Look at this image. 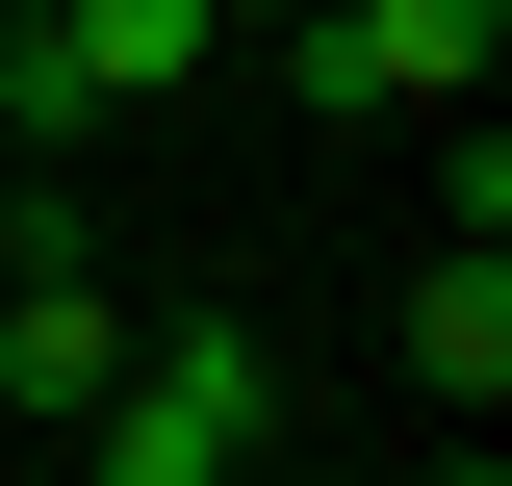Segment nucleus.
<instances>
[{
  "label": "nucleus",
  "instance_id": "obj_4",
  "mask_svg": "<svg viewBox=\"0 0 512 486\" xmlns=\"http://www.w3.org/2000/svg\"><path fill=\"white\" fill-rule=\"evenodd\" d=\"M333 26H359L384 103H487V52H512V0H333Z\"/></svg>",
  "mask_w": 512,
  "mask_h": 486
},
{
  "label": "nucleus",
  "instance_id": "obj_5",
  "mask_svg": "<svg viewBox=\"0 0 512 486\" xmlns=\"http://www.w3.org/2000/svg\"><path fill=\"white\" fill-rule=\"evenodd\" d=\"M52 26H77V77H103V103H154V77L231 52V0H52Z\"/></svg>",
  "mask_w": 512,
  "mask_h": 486
},
{
  "label": "nucleus",
  "instance_id": "obj_1",
  "mask_svg": "<svg viewBox=\"0 0 512 486\" xmlns=\"http://www.w3.org/2000/svg\"><path fill=\"white\" fill-rule=\"evenodd\" d=\"M256 435H282V359H256V333H128L103 410H77V461L103 486H231Z\"/></svg>",
  "mask_w": 512,
  "mask_h": 486
},
{
  "label": "nucleus",
  "instance_id": "obj_6",
  "mask_svg": "<svg viewBox=\"0 0 512 486\" xmlns=\"http://www.w3.org/2000/svg\"><path fill=\"white\" fill-rule=\"evenodd\" d=\"M0 128H26V154H77V128H103V77H77V26H0Z\"/></svg>",
  "mask_w": 512,
  "mask_h": 486
},
{
  "label": "nucleus",
  "instance_id": "obj_2",
  "mask_svg": "<svg viewBox=\"0 0 512 486\" xmlns=\"http://www.w3.org/2000/svg\"><path fill=\"white\" fill-rule=\"evenodd\" d=\"M103 359H128V307L77 282V256H26V307H0V410H52V435H77V410H103Z\"/></svg>",
  "mask_w": 512,
  "mask_h": 486
},
{
  "label": "nucleus",
  "instance_id": "obj_3",
  "mask_svg": "<svg viewBox=\"0 0 512 486\" xmlns=\"http://www.w3.org/2000/svg\"><path fill=\"white\" fill-rule=\"evenodd\" d=\"M410 384H436V410H512V256H487V231L410 282Z\"/></svg>",
  "mask_w": 512,
  "mask_h": 486
}]
</instances>
